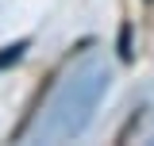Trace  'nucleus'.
<instances>
[{"mask_svg":"<svg viewBox=\"0 0 154 146\" xmlns=\"http://www.w3.org/2000/svg\"><path fill=\"white\" fill-rule=\"evenodd\" d=\"M119 58H123V62H131V23H123V27H119Z\"/></svg>","mask_w":154,"mask_h":146,"instance_id":"obj_3","label":"nucleus"},{"mask_svg":"<svg viewBox=\"0 0 154 146\" xmlns=\"http://www.w3.org/2000/svg\"><path fill=\"white\" fill-rule=\"evenodd\" d=\"M23 54H27V38H19V42H12V46H4V50H0V69L16 65Z\"/></svg>","mask_w":154,"mask_h":146,"instance_id":"obj_2","label":"nucleus"},{"mask_svg":"<svg viewBox=\"0 0 154 146\" xmlns=\"http://www.w3.org/2000/svg\"><path fill=\"white\" fill-rule=\"evenodd\" d=\"M104 85H108V73L96 69V65L85 69V73H77V77H69L66 89L58 92V100H54L46 135H50V138H73V135H81V131L89 127L96 104H100Z\"/></svg>","mask_w":154,"mask_h":146,"instance_id":"obj_1","label":"nucleus"}]
</instances>
